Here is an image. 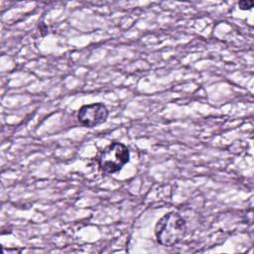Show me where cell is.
Returning <instances> with one entry per match:
<instances>
[{"label": "cell", "instance_id": "cell-4", "mask_svg": "<svg viewBox=\"0 0 254 254\" xmlns=\"http://www.w3.org/2000/svg\"><path fill=\"white\" fill-rule=\"evenodd\" d=\"M238 5H239L240 9H242V10L250 9L253 6V1L252 0H242V1H239Z\"/></svg>", "mask_w": 254, "mask_h": 254}, {"label": "cell", "instance_id": "cell-3", "mask_svg": "<svg viewBox=\"0 0 254 254\" xmlns=\"http://www.w3.org/2000/svg\"><path fill=\"white\" fill-rule=\"evenodd\" d=\"M108 110L102 103L83 105L77 112L78 121L85 127H95L106 121Z\"/></svg>", "mask_w": 254, "mask_h": 254}, {"label": "cell", "instance_id": "cell-1", "mask_svg": "<svg viewBox=\"0 0 254 254\" xmlns=\"http://www.w3.org/2000/svg\"><path fill=\"white\" fill-rule=\"evenodd\" d=\"M187 233L186 220L175 211L161 217L155 226L157 241L164 246L172 247L181 242Z\"/></svg>", "mask_w": 254, "mask_h": 254}, {"label": "cell", "instance_id": "cell-2", "mask_svg": "<svg viewBox=\"0 0 254 254\" xmlns=\"http://www.w3.org/2000/svg\"><path fill=\"white\" fill-rule=\"evenodd\" d=\"M130 159L128 148L119 142H113L105 147L97 157V163L101 171L106 174L119 172Z\"/></svg>", "mask_w": 254, "mask_h": 254}]
</instances>
